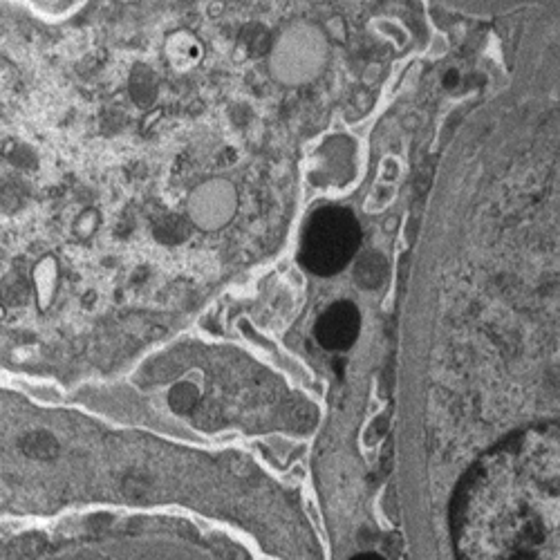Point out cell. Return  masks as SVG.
<instances>
[{
    "mask_svg": "<svg viewBox=\"0 0 560 560\" xmlns=\"http://www.w3.org/2000/svg\"><path fill=\"white\" fill-rule=\"evenodd\" d=\"M460 560H560V426L502 444L460 493Z\"/></svg>",
    "mask_w": 560,
    "mask_h": 560,
    "instance_id": "obj_1",
    "label": "cell"
},
{
    "mask_svg": "<svg viewBox=\"0 0 560 560\" xmlns=\"http://www.w3.org/2000/svg\"><path fill=\"white\" fill-rule=\"evenodd\" d=\"M359 245L357 222L348 211L323 209L305 229L301 258L316 274H332L341 269Z\"/></svg>",
    "mask_w": 560,
    "mask_h": 560,
    "instance_id": "obj_2",
    "label": "cell"
},
{
    "mask_svg": "<svg viewBox=\"0 0 560 560\" xmlns=\"http://www.w3.org/2000/svg\"><path fill=\"white\" fill-rule=\"evenodd\" d=\"M359 334V312L350 303H339L325 312L316 323V336L325 348L339 350L357 339Z\"/></svg>",
    "mask_w": 560,
    "mask_h": 560,
    "instance_id": "obj_3",
    "label": "cell"
},
{
    "mask_svg": "<svg viewBox=\"0 0 560 560\" xmlns=\"http://www.w3.org/2000/svg\"><path fill=\"white\" fill-rule=\"evenodd\" d=\"M25 448H27V453H30V455H36V457H50V455H54V451H56V442L52 440L50 435L36 433V435L30 437V440L25 442Z\"/></svg>",
    "mask_w": 560,
    "mask_h": 560,
    "instance_id": "obj_4",
    "label": "cell"
},
{
    "mask_svg": "<svg viewBox=\"0 0 560 560\" xmlns=\"http://www.w3.org/2000/svg\"><path fill=\"white\" fill-rule=\"evenodd\" d=\"M352 560H384V558H379V556H375V554H361V556L352 558Z\"/></svg>",
    "mask_w": 560,
    "mask_h": 560,
    "instance_id": "obj_5",
    "label": "cell"
}]
</instances>
